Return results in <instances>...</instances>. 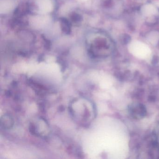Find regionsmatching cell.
Here are the masks:
<instances>
[{"label": "cell", "instance_id": "cell-2", "mask_svg": "<svg viewBox=\"0 0 159 159\" xmlns=\"http://www.w3.org/2000/svg\"><path fill=\"white\" fill-rule=\"evenodd\" d=\"M13 120L9 115H4L1 118V125L5 129L11 128L13 125Z\"/></svg>", "mask_w": 159, "mask_h": 159}, {"label": "cell", "instance_id": "cell-3", "mask_svg": "<svg viewBox=\"0 0 159 159\" xmlns=\"http://www.w3.org/2000/svg\"><path fill=\"white\" fill-rule=\"evenodd\" d=\"M157 141H158V144H159V133L157 135Z\"/></svg>", "mask_w": 159, "mask_h": 159}, {"label": "cell", "instance_id": "cell-1", "mask_svg": "<svg viewBox=\"0 0 159 159\" xmlns=\"http://www.w3.org/2000/svg\"><path fill=\"white\" fill-rule=\"evenodd\" d=\"M93 107L88 99L78 98L70 103V111L75 121L82 125H87L93 119Z\"/></svg>", "mask_w": 159, "mask_h": 159}]
</instances>
